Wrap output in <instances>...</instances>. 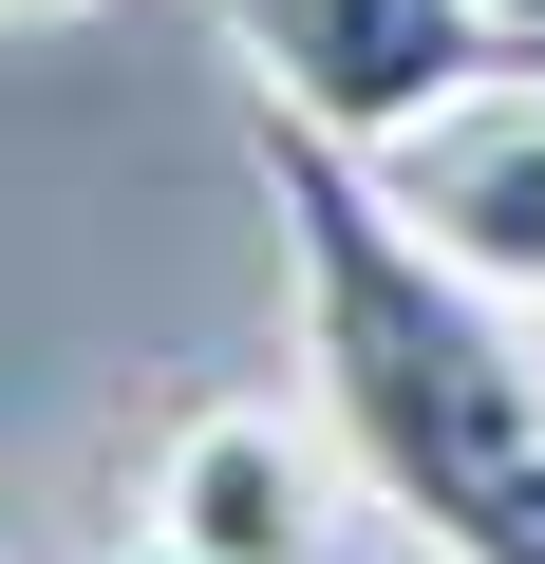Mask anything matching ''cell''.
<instances>
[{"instance_id":"cell-1","label":"cell","mask_w":545,"mask_h":564,"mask_svg":"<svg viewBox=\"0 0 545 564\" xmlns=\"http://www.w3.org/2000/svg\"><path fill=\"white\" fill-rule=\"evenodd\" d=\"M244 170L283 207L302 377H320L339 470L433 564H545V358H526V302H489L470 263H433V226L377 188V151L263 113V95H244Z\"/></svg>"},{"instance_id":"cell-2","label":"cell","mask_w":545,"mask_h":564,"mask_svg":"<svg viewBox=\"0 0 545 564\" xmlns=\"http://www.w3.org/2000/svg\"><path fill=\"white\" fill-rule=\"evenodd\" d=\"M226 57L263 113H302L339 151H414L470 76H508V39L470 0H226Z\"/></svg>"},{"instance_id":"cell-3","label":"cell","mask_w":545,"mask_h":564,"mask_svg":"<svg viewBox=\"0 0 545 564\" xmlns=\"http://www.w3.org/2000/svg\"><path fill=\"white\" fill-rule=\"evenodd\" d=\"M151 527L207 564H339V433L283 395H207L151 433Z\"/></svg>"},{"instance_id":"cell-4","label":"cell","mask_w":545,"mask_h":564,"mask_svg":"<svg viewBox=\"0 0 545 564\" xmlns=\"http://www.w3.org/2000/svg\"><path fill=\"white\" fill-rule=\"evenodd\" d=\"M377 188L433 226V263L489 282V302H545V57L470 76L414 151H377Z\"/></svg>"},{"instance_id":"cell-5","label":"cell","mask_w":545,"mask_h":564,"mask_svg":"<svg viewBox=\"0 0 545 564\" xmlns=\"http://www.w3.org/2000/svg\"><path fill=\"white\" fill-rule=\"evenodd\" d=\"M470 20H489V39H508V57H545V0H470Z\"/></svg>"},{"instance_id":"cell-6","label":"cell","mask_w":545,"mask_h":564,"mask_svg":"<svg viewBox=\"0 0 545 564\" xmlns=\"http://www.w3.org/2000/svg\"><path fill=\"white\" fill-rule=\"evenodd\" d=\"M113 564H207V545H170V527H132V545H113Z\"/></svg>"},{"instance_id":"cell-7","label":"cell","mask_w":545,"mask_h":564,"mask_svg":"<svg viewBox=\"0 0 545 564\" xmlns=\"http://www.w3.org/2000/svg\"><path fill=\"white\" fill-rule=\"evenodd\" d=\"M0 20H76V0H0Z\"/></svg>"}]
</instances>
